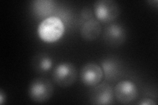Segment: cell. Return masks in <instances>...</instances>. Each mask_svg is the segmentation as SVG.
Instances as JSON below:
<instances>
[{
    "label": "cell",
    "instance_id": "11",
    "mask_svg": "<svg viewBox=\"0 0 158 105\" xmlns=\"http://www.w3.org/2000/svg\"><path fill=\"white\" fill-rule=\"evenodd\" d=\"M34 69L38 72H46L50 70L53 66L52 59L46 54L38 55L33 59Z\"/></svg>",
    "mask_w": 158,
    "mask_h": 105
},
{
    "label": "cell",
    "instance_id": "10",
    "mask_svg": "<svg viewBox=\"0 0 158 105\" xmlns=\"http://www.w3.org/2000/svg\"><path fill=\"white\" fill-rule=\"evenodd\" d=\"M102 68L108 79H112L117 78L120 73L121 67L119 63L114 59H106L102 62Z\"/></svg>",
    "mask_w": 158,
    "mask_h": 105
},
{
    "label": "cell",
    "instance_id": "12",
    "mask_svg": "<svg viewBox=\"0 0 158 105\" xmlns=\"http://www.w3.org/2000/svg\"><path fill=\"white\" fill-rule=\"evenodd\" d=\"M93 13L91 11V9H89L87 8H85L83 9V11L81 13V17L85 21H88L90 18H93Z\"/></svg>",
    "mask_w": 158,
    "mask_h": 105
},
{
    "label": "cell",
    "instance_id": "6",
    "mask_svg": "<svg viewBox=\"0 0 158 105\" xmlns=\"http://www.w3.org/2000/svg\"><path fill=\"white\" fill-rule=\"evenodd\" d=\"M82 82L86 86H96L100 83L103 72L100 66L95 63H88L84 65L80 73Z\"/></svg>",
    "mask_w": 158,
    "mask_h": 105
},
{
    "label": "cell",
    "instance_id": "13",
    "mask_svg": "<svg viewBox=\"0 0 158 105\" xmlns=\"http://www.w3.org/2000/svg\"><path fill=\"white\" fill-rule=\"evenodd\" d=\"M140 105H156L157 103L155 102L154 100L150 99H144L142 100V101L139 103Z\"/></svg>",
    "mask_w": 158,
    "mask_h": 105
},
{
    "label": "cell",
    "instance_id": "1",
    "mask_svg": "<svg viewBox=\"0 0 158 105\" xmlns=\"http://www.w3.org/2000/svg\"><path fill=\"white\" fill-rule=\"evenodd\" d=\"M65 26L61 20L57 17L46 18L39 24L38 34L41 39L46 42H54L59 40L64 34Z\"/></svg>",
    "mask_w": 158,
    "mask_h": 105
},
{
    "label": "cell",
    "instance_id": "7",
    "mask_svg": "<svg viewBox=\"0 0 158 105\" xmlns=\"http://www.w3.org/2000/svg\"><path fill=\"white\" fill-rule=\"evenodd\" d=\"M96 86L91 93V103L98 105L112 104L114 98V91L111 86L105 83L98 84Z\"/></svg>",
    "mask_w": 158,
    "mask_h": 105
},
{
    "label": "cell",
    "instance_id": "9",
    "mask_svg": "<svg viewBox=\"0 0 158 105\" xmlns=\"http://www.w3.org/2000/svg\"><path fill=\"white\" fill-rule=\"evenodd\" d=\"M102 32L101 24L97 19L92 18L85 21L81 28V36L88 41H93L97 39Z\"/></svg>",
    "mask_w": 158,
    "mask_h": 105
},
{
    "label": "cell",
    "instance_id": "3",
    "mask_svg": "<svg viewBox=\"0 0 158 105\" xmlns=\"http://www.w3.org/2000/svg\"><path fill=\"white\" fill-rule=\"evenodd\" d=\"M94 11L98 21L110 23L120 13L119 6L113 0H98L94 4Z\"/></svg>",
    "mask_w": 158,
    "mask_h": 105
},
{
    "label": "cell",
    "instance_id": "14",
    "mask_svg": "<svg viewBox=\"0 0 158 105\" xmlns=\"http://www.w3.org/2000/svg\"><path fill=\"white\" fill-rule=\"evenodd\" d=\"M4 100V93L2 90H1V91H0V104H2L3 103Z\"/></svg>",
    "mask_w": 158,
    "mask_h": 105
},
{
    "label": "cell",
    "instance_id": "8",
    "mask_svg": "<svg viewBox=\"0 0 158 105\" xmlns=\"http://www.w3.org/2000/svg\"><path fill=\"white\" fill-rule=\"evenodd\" d=\"M103 37L107 43L111 46H117L125 41L126 32L120 24H113L106 28Z\"/></svg>",
    "mask_w": 158,
    "mask_h": 105
},
{
    "label": "cell",
    "instance_id": "2",
    "mask_svg": "<svg viewBox=\"0 0 158 105\" xmlns=\"http://www.w3.org/2000/svg\"><path fill=\"white\" fill-rule=\"evenodd\" d=\"M53 93L52 83L45 78H36L31 81L28 87V96L32 101L44 103Z\"/></svg>",
    "mask_w": 158,
    "mask_h": 105
},
{
    "label": "cell",
    "instance_id": "5",
    "mask_svg": "<svg viewBox=\"0 0 158 105\" xmlns=\"http://www.w3.org/2000/svg\"><path fill=\"white\" fill-rule=\"evenodd\" d=\"M117 101L123 104H127L135 101L138 96L136 84L130 80H122L113 89Z\"/></svg>",
    "mask_w": 158,
    "mask_h": 105
},
{
    "label": "cell",
    "instance_id": "4",
    "mask_svg": "<svg viewBox=\"0 0 158 105\" xmlns=\"http://www.w3.org/2000/svg\"><path fill=\"white\" fill-rule=\"evenodd\" d=\"M52 78L59 86L67 87L72 86L77 78V71L74 65L68 62L59 63L53 69Z\"/></svg>",
    "mask_w": 158,
    "mask_h": 105
}]
</instances>
